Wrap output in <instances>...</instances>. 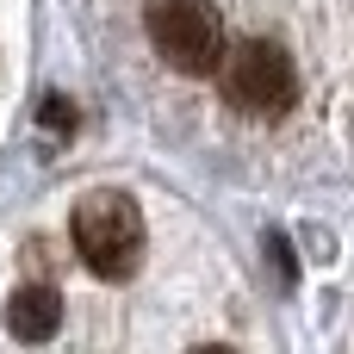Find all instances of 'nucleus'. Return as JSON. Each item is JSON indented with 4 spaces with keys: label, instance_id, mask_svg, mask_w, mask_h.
Listing matches in <instances>:
<instances>
[{
    "label": "nucleus",
    "instance_id": "obj_1",
    "mask_svg": "<svg viewBox=\"0 0 354 354\" xmlns=\"http://www.w3.org/2000/svg\"><path fill=\"white\" fill-rule=\"evenodd\" d=\"M218 93L230 112L243 118H280L299 106V68L292 56L274 44V37H243V44H224L218 56Z\"/></svg>",
    "mask_w": 354,
    "mask_h": 354
},
{
    "label": "nucleus",
    "instance_id": "obj_2",
    "mask_svg": "<svg viewBox=\"0 0 354 354\" xmlns=\"http://www.w3.org/2000/svg\"><path fill=\"white\" fill-rule=\"evenodd\" d=\"M68 230H75V255L100 280H124L143 255V212L131 193H87L75 205Z\"/></svg>",
    "mask_w": 354,
    "mask_h": 354
},
{
    "label": "nucleus",
    "instance_id": "obj_3",
    "mask_svg": "<svg viewBox=\"0 0 354 354\" xmlns=\"http://www.w3.org/2000/svg\"><path fill=\"white\" fill-rule=\"evenodd\" d=\"M143 37L180 75H212L224 44H230L218 0H143Z\"/></svg>",
    "mask_w": 354,
    "mask_h": 354
},
{
    "label": "nucleus",
    "instance_id": "obj_4",
    "mask_svg": "<svg viewBox=\"0 0 354 354\" xmlns=\"http://www.w3.org/2000/svg\"><path fill=\"white\" fill-rule=\"evenodd\" d=\"M6 330H12L19 342H50V336L62 330V299H56L50 286H19L12 305H6Z\"/></svg>",
    "mask_w": 354,
    "mask_h": 354
}]
</instances>
